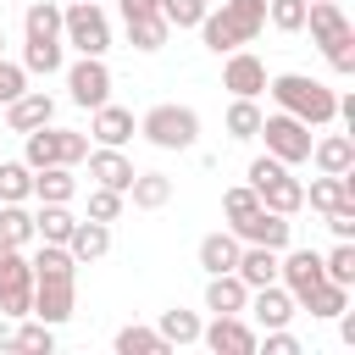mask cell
I'll return each instance as SVG.
<instances>
[{
	"label": "cell",
	"mask_w": 355,
	"mask_h": 355,
	"mask_svg": "<svg viewBox=\"0 0 355 355\" xmlns=\"http://www.w3.org/2000/svg\"><path fill=\"white\" fill-rule=\"evenodd\" d=\"M261 28H266V0H222L216 11H205L200 39H205V50L227 55V50L255 44V33H261Z\"/></svg>",
	"instance_id": "obj_1"
},
{
	"label": "cell",
	"mask_w": 355,
	"mask_h": 355,
	"mask_svg": "<svg viewBox=\"0 0 355 355\" xmlns=\"http://www.w3.org/2000/svg\"><path fill=\"white\" fill-rule=\"evenodd\" d=\"M266 89H272L277 111L300 116L305 128H327L333 111H338V94H333L322 78H305V72H277V78H266Z\"/></svg>",
	"instance_id": "obj_2"
},
{
	"label": "cell",
	"mask_w": 355,
	"mask_h": 355,
	"mask_svg": "<svg viewBox=\"0 0 355 355\" xmlns=\"http://www.w3.org/2000/svg\"><path fill=\"white\" fill-rule=\"evenodd\" d=\"M305 28H311V39L333 72H355V28H349L338 0H305Z\"/></svg>",
	"instance_id": "obj_3"
},
{
	"label": "cell",
	"mask_w": 355,
	"mask_h": 355,
	"mask_svg": "<svg viewBox=\"0 0 355 355\" xmlns=\"http://www.w3.org/2000/svg\"><path fill=\"white\" fill-rule=\"evenodd\" d=\"M250 189L261 194L266 211H283V216H294V211L305 205V183H300L277 155H255V161H250Z\"/></svg>",
	"instance_id": "obj_4"
},
{
	"label": "cell",
	"mask_w": 355,
	"mask_h": 355,
	"mask_svg": "<svg viewBox=\"0 0 355 355\" xmlns=\"http://www.w3.org/2000/svg\"><path fill=\"white\" fill-rule=\"evenodd\" d=\"M61 44H72L78 55H105L111 50V17L94 0H72L61 11Z\"/></svg>",
	"instance_id": "obj_5"
},
{
	"label": "cell",
	"mask_w": 355,
	"mask_h": 355,
	"mask_svg": "<svg viewBox=\"0 0 355 355\" xmlns=\"http://www.w3.org/2000/svg\"><path fill=\"white\" fill-rule=\"evenodd\" d=\"M139 133L155 144V150H189L194 139H200V116H194V105H150L144 116H139Z\"/></svg>",
	"instance_id": "obj_6"
},
{
	"label": "cell",
	"mask_w": 355,
	"mask_h": 355,
	"mask_svg": "<svg viewBox=\"0 0 355 355\" xmlns=\"http://www.w3.org/2000/svg\"><path fill=\"white\" fill-rule=\"evenodd\" d=\"M33 305V261L22 255V244L0 239V316H28Z\"/></svg>",
	"instance_id": "obj_7"
},
{
	"label": "cell",
	"mask_w": 355,
	"mask_h": 355,
	"mask_svg": "<svg viewBox=\"0 0 355 355\" xmlns=\"http://www.w3.org/2000/svg\"><path fill=\"white\" fill-rule=\"evenodd\" d=\"M255 139H266V155H277L283 166H300V161H311V128L300 122V116H288V111H272V116H261V133Z\"/></svg>",
	"instance_id": "obj_8"
},
{
	"label": "cell",
	"mask_w": 355,
	"mask_h": 355,
	"mask_svg": "<svg viewBox=\"0 0 355 355\" xmlns=\"http://www.w3.org/2000/svg\"><path fill=\"white\" fill-rule=\"evenodd\" d=\"M67 89H72V105L94 111V105L111 100V67H105L100 55H78V61L67 67Z\"/></svg>",
	"instance_id": "obj_9"
},
{
	"label": "cell",
	"mask_w": 355,
	"mask_h": 355,
	"mask_svg": "<svg viewBox=\"0 0 355 355\" xmlns=\"http://www.w3.org/2000/svg\"><path fill=\"white\" fill-rule=\"evenodd\" d=\"M72 311H78V277H33V305H28V316L61 327Z\"/></svg>",
	"instance_id": "obj_10"
},
{
	"label": "cell",
	"mask_w": 355,
	"mask_h": 355,
	"mask_svg": "<svg viewBox=\"0 0 355 355\" xmlns=\"http://www.w3.org/2000/svg\"><path fill=\"white\" fill-rule=\"evenodd\" d=\"M122 22H128V44L133 50H161L172 22L161 17V0H122Z\"/></svg>",
	"instance_id": "obj_11"
},
{
	"label": "cell",
	"mask_w": 355,
	"mask_h": 355,
	"mask_svg": "<svg viewBox=\"0 0 355 355\" xmlns=\"http://www.w3.org/2000/svg\"><path fill=\"white\" fill-rule=\"evenodd\" d=\"M233 233H239V244H266V250H288V233H294V222L283 216V211H266V205H255L244 222H233Z\"/></svg>",
	"instance_id": "obj_12"
},
{
	"label": "cell",
	"mask_w": 355,
	"mask_h": 355,
	"mask_svg": "<svg viewBox=\"0 0 355 355\" xmlns=\"http://www.w3.org/2000/svg\"><path fill=\"white\" fill-rule=\"evenodd\" d=\"M200 344L216 349V355H255V349H261V344H255V327H250L244 316H216L211 327H200Z\"/></svg>",
	"instance_id": "obj_13"
},
{
	"label": "cell",
	"mask_w": 355,
	"mask_h": 355,
	"mask_svg": "<svg viewBox=\"0 0 355 355\" xmlns=\"http://www.w3.org/2000/svg\"><path fill=\"white\" fill-rule=\"evenodd\" d=\"M222 89L255 100V94L266 89V61H261L255 50H227V61H222Z\"/></svg>",
	"instance_id": "obj_14"
},
{
	"label": "cell",
	"mask_w": 355,
	"mask_h": 355,
	"mask_svg": "<svg viewBox=\"0 0 355 355\" xmlns=\"http://www.w3.org/2000/svg\"><path fill=\"white\" fill-rule=\"evenodd\" d=\"M244 311L255 316V327H288V316H294V294H288L283 283H261V288H250Z\"/></svg>",
	"instance_id": "obj_15"
},
{
	"label": "cell",
	"mask_w": 355,
	"mask_h": 355,
	"mask_svg": "<svg viewBox=\"0 0 355 355\" xmlns=\"http://www.w3.org/2000/svg\"><path fill=\"white\" fill-rule=\"evenodd\" d=\"M55 116V100L44 94V89H22L17 100H6V128L11 133H33V128H44Z\"/></svg>",
	"instance_id": "obj_16"
},
{
	"label": "cell",
	"mask_w": 355,
	"mask_h": 355,
	"mask_svg": "<svg viewBox=\"0 0 355 355\" xmlns=\"http://www.w3.org/2000/svg\"><path fill=\"white\" fill-rule=\"evenodd\" d=\"M83 161H89V178H94L100 189H122V194H128V183H133V161H128L116 144H100V150H89Z\"/></svg>",
	"instance_id": "obj_17"
},
{
	"label": "cell",
	"mask_w": 355,
	"mask_h": 355,
	"mask_svg": "<svg viewBox=\"0 0 355 355\" xmlns=\"http://www.w3.org/2000/svg\"><path fill=\"white\" fill-rule=\"evenodd\" d=\"M67 250H72V261H78V266L100 261V255L111 250V222H94V216L72 222V233H67Z\"/></svg>",
	"instance_id": "obj_18"
},
{
	"label": "cell",
	"mask_w": 355,
	"mask_h": 355,
	"mask_svg": "<svg viewBox=\"0 0 355 355\" xmlns=\"http://www.w3.org/2000/svg\"><path fill=\"white\" fill-rule=\"evenodd\" d=\"M244 300H250V288H244L239 272H211V283H205V311H216V316H244Z\"/></svg>",
	"instance_id": "obj_19"
},
{
	"label": "cell",
	"mask_w": 355,
	"mask_h": 355,
	"mask_svg": "<svg viewBox=\"0 0 355 355\" xmlns=\"http://www.w3.org/2000/svg\"><path fill=\"white\" fill-rule=\"evenodd\" d=\"M133 128H139V122H133V111H128V105H111V100H105V105H94L89 133H94L100 144H116V150H122V144L133 139Z\"/></svg>",
	"instance_id": "obj_20"
},
{
	"label": "cell",
	"mask_w": 355,
	"mask_h": 355,
	"mask_svg": "<svg viewBox=\"0 0 355 355\" xmlns=\"http://www.w3.org/2000/svg\"><path fill=\"white\" fill-rule=\"evenodd\" d=\"M311 161L316 172H355V139L349 133H327V139H311Z\"/></svg>",
	"instance_id": "obj_21"
},
{
	"label": "cell",
	"mask_w": 355,
	"mask_h": 355,
	"mask_svg": "<svg viewBox=\"0 0 355 355\" xmlns=\"http://www.w3.org/2000/svg\"><path fill=\"white\" fill-rule=\"evenodd\" d=\"M233 272L244 277V288L277 283V250H266V244H239V261H233Z\"/></svg>",
	"instance_id": "obj_22"
},
{
	"label": "cell",
	"mask_w": 355,
	"mask_h": 355,
	"mask_svg": "<svg viewBox=\"0 0 355 355\" xmlns=\"http://www.w3.org/2000/svg\"><path fill=\"white\" fill-rule=\"evenodd\" d=\"M122 200H133L139 211H161V205L172 200V178H166V172H133V183H128Z\"/></svg>",
	"instance_id": "obj_23"
},
{
	"label": "cell",
	"mask_w": 355,
	"mask_h": 355,
	"mask_svg": "<svg viewBox=\"0 0 355 355\" xmlns=\"http://www.w3.org/2000/svg\"><path fill=\"white\" fill-rule=\"evenodd\" d=\"M305 200H311V205H316V211L327 216L333 205H344V200H355V178H349V172H338V178H333V172H322V178H311V189H305Z\"/></svg>",
	"instance_id": "obj_24"
},
{
	"label": "cell",
	"mask_w": 355,
	"mask_h": 355,
	"mask_svg": "<svg viewBox=\"0 0 355 355\" xmlns=\"http://www.w3.org/2000/svg\"><path fill=\"white\" fill-rule=\"evenodd\" d=\"M33 194H39V200H50V205H67V200L78 194L72 166H61V161H55V166H39V172H33Z\"/></svg>",
	"instance_id": "obj_25"
},
{
	"label": "cell",
	"mask_w": 355,
	"mask_h": 355,
	"mask_svg": "<svg viewBox=\"0 0 355 355\" xmlns=\"http://www.w3.org/2000/svg\"><path fill=\"white\" fill-rule=\"evenodd\" d=\"M233 261H239V233H233V227L200 239V266H205V277H211V272H233Z\"/></svg>",
	"instance_id": "obj_26"
},
{
	"label": "cell",
	"mask_w": 355,
	"mask_h": 355,
	"mask_svg": "<svg viewBox=\"0 0 355 355\" xmlns=\"http://www.w3.org/2000/svg\"><path fill=\"white\" fill-rule=\"evenodd\" d=\"M22 139H28V144H22V161H28L33 172L61 161V128H50V122H44V128H33V133H22Z\"/></svg>",
	"instance_id": "obj_27"
},
{
	"label": "cell",
	"mask_w": 355,
	"mask_h": 355,
	"mask_svg": "<svg viewBox=\"0 0 355 355\" xmlns=\"http://www.w3.org/2000/svg\"><path fill=\"white\" fill-rule=\"evenodd\" d=\"M72 211L67 205H50V200H39V211H33V233L44 239V244H67V233H72Z\"/></svg>",
	"instance_id": "obj_28"
},
{
	"label": "cell",
	"mask_w": 355,
	"mask_h": 355,
	"mask_svg": "<svg viewBox=\"0 0 355 355\" xmlns=\"http://www.w3.org/2000/svg\"><path fill=\"white\" fill-rule=\"evenodd\" d=\"M300 305H305L311 316H322V322H333V316H338V311L349 305V288H344V283H327V277H322V283H316V288H311V294H305Z\"/></svg>",
	"instance_id": "obj_29"
},
{
	"label": "cell",
	"mask_w": 355,
	"mask_h": 355,
	"mask_svg": "<svg viewBox=\"0 0 355 355\" xmlns=\"http://www.w3.org/2000/svg\"><path fill=\"white\" fill-rule=\"evenodd\" d=\"M22 28H28V39H61V6L55 0H33Z\"/></svg>",
	"instance_id": "obj_30"
},
{
	"label": "cell",
	"mask_w": 355,
	"mask_h": 355,
	"mask_svg": "<svg viewBox=\"0 0 355 355\" xmlns=\"http://www.w3.org/2000/svg\"><path fill=\"white\" fill-rule=\"evenodd\" d=\"M22 72H61V39H28L22 44Z\"/></svg>",
	"instance_id": "obj_31"
},
{
	"label": "cell",
	"mask_w": 355,
	"mask_h": 355,
	"mask_svg": "<svg viewBox=\"0 0 355 355\" xmlns=\"http://www.w3.org/2000/svg\"><path fill=\"white\" fill-rule=\"evenodd\" d=\"M322 277H327V283H344V288L355 283V239H338V244L322 255Z\"/></svg>",
	"instance_id": "obj_32"
},
{
	"label": "cell",
	"mask_w": 355,
	"mask_h": 355,
	"mask_svg": "<svg viewBox=\"0 0 355 355\" xmlns=\"http://www.w3.org/2000/svg\"><path fill=\"white\" fill-rule=\"evenodd\" d=\"M33 277H78V261L67 244H39L33 255Z\"/></svg>",
	"instance_id": "obj_33"
},
{
	"label": "cell",
	"mask_w": 355,
	"mask_h": 355,
	"mask_svg": "<svg viewBox=\"0 0 355 355\" xmlns=\"http://www.w3.org/2000/svg\"><path fill=\"white\" fill-rule=\"evenodd\" d=\"M200 327H205V322H200L194 311H161V327H155V333H161L166 344H200Z\"/></svg>",
	"instance_id": "obj_34"
},
{
	"label": "cell",
	"mask_w": 355,
	"mask_h": 355,
	"mask_svg": "<svg viewBox=\"0 0 355 355\" xmlns=\"http://www.w3.org/2000/svg\"><path fill=\"white\" fill-rule=\"evenodd\" d=\"M172 344L155 333V327H122L116 333V355H166Z\"/></svg>",
	"instance_id": "obj_35"
},
{
	"label": "cell",
	"mask_w": 355,
	"mask_h": 355,
	"mask_svg": "<svg viewBox=\"0 0 355 355\" xmlns=\"http://www.w3.org/2000/svg\"><path fill=\"white\" fill-rule=\"evenodd\" d=\"M261 116H266V111H261L255 100L233 94V105H227V133H233V139H255V133H261Z\"/></svg>",
	"instance_id": "obj_36"
},
{
	"label": "cell",
	"mask_w": 355,
	"mask_h": 355,
	"mask_svg": "<svg viewBox=\"0 0 355 355\" xmlns=\"http://www.w3.org/2000/svg\"><path fill=\"white\" fill-rule=\"evenodd\" d=\"M0 239H11V244L39 239V233H33V211H22V200H6V205H0Z\"/></svg>",
	"instance_id": "obj_37"
},
{
	"label": "cell",
	"mask_w": 355,
	"mask_h": 355,
	"mask_svg": "<svg viewBox=\"0 0 355 355\" xmlns=\"http://www.w3.org/2000/svg\"><path fill=\"white\" fill-rule=\"evenodd\" d=\"M33 194V166L28 161H0V205Z\"/></svg>",
	"instance_id": "obj_38"
},
{
	"label": "cell",
	"mask_w": 355,
	"mask_h": 355,
	"mask_svg": "<svg viewBox=\"0 0 355 355\" xmlns=\"http://www.w3.org/2000/svg\"><path fill=\"white\" fill-rule=\"evenodd\" d=\"M11 349H39V355H50V349H55V333H50V322H39V316L28 322V316H22V327L11 333Z\"/></svg>",
	"instance_id": "obj_39"
},
{
	"label": "cell",
	"mask_w": 355,
	"mask_h": 355,
	"mask_svg": "<svg viewBox=\"0 0 355 355\" xmlns=\"http://www.w3.org/2000/svg\"><path fill=\"white\" fill-rule=\"evenodd\" d=\"M205 11H211V0H161V17H166L172 28H200Z\"/></svg>",
	"instance_id": "obj_40"
},
{
	"label": "cell",
	"mask_w": 355,
	"mask_h": 355,
	"mask_svg": "<svg viewBox=\"0 0 355 355\" xmlns=\"http://www.w3.org/2000/svg\"><path fill=\"white\" fill-rule=\"evenodd\" d=\"M266 22L283 28V33H300L305 28V0H266Z\"/></svg>",
	"instance_id": "obj_41"
},
{
	"label": "cell",
	"mask_w": 355,
	"mask_h": 355,
	"mask_svg": "<svg viewBox=\"0 0 355 355\" xmlns=\"http://www.w3.org/2000/svg\"><path fill=\"white\" fill-rule=\"evenodd\" d=\"M255 205H261V194H255L250 183H239V189H227V194H222V216H227V227H233V222H244V216H250Z\"/></svg>",
	"instance_id": "obj_42"
},
{
	"label": "cell",
	"mask_w": 355,
	"mask_h": 355,
	"mask_svg": "<svg viewBox=\"0 0 355 355\" xmlns=\"http://www.w3.org/2000/svg\"><path fill=\"white\" fill-rule=\"evenodd\" d=\"M89 216H94V222H116V216H122V189H100V183H94V189H89Z\"/></svg>",
	"instance_id": "obj_43"
},
{
	"label": "cell",
	"mask_w": 355,
	"mask_h": 355,
	"mask_svg": "<svg viewBox=\"0 0 355 355\" xmlns=\"http://www.w3.org/2000/svg\"><path fill=\"white\" fill-rule=\"evenodd\" d=\"M22 89H28V72H22L17 61H6V55H0V105H6V100H17Z\"/></svg>",
	"instance_id": "obj_44"
},
{
	"label": "cell",
	"mask_w": 355,
	"mask_h": 355,
	"mask_svg": "<svg viewBox=\"0 0 355 355\" xmlns=\"http://www.w3.org/2000/svg\"><path fill=\"white\" fill-rule=\"evenodd\" d=\"M266 338H255V344H266V355H300V338L288 333V327H261Z\"/></svg>",
	"instance_id": "obj_45"
},
{
	"label": "cell",
	"mask_w": 355,
	"mask_h": 355,
	"mask_svg": "<svg viewBox=\"0 0 355 355\" xmlns=\"http://www.w3.org/2000/svg\"><path fill=\"white\" fill-rule=\"evenodd\" d=\"M327 227H333V239H355V200L333 205V211H327Z\"/></svg>",
	"instance_id": "obj_46"
},
{
	"label": "cell",
	"mask_w": 355,
	"mask_h": 355,
	"mask_svg": "<svg viewBox=\"0 0 355 355\" xmlns=\"http://www.w3.org/2000/svg\"><path fill=\"white\" fill-rule=\"evenodd\" d=\"M83 155H89V139L72 133V128H61V166H78Z\"/></svg>",
	"instance_id": "obj_47"
},
{
	"label": "cell",
	"mask_w": 355,
	"mask_h": 355,
	"mask_svg": "<svg viewBox=\"0 0 355 355\" xmlns=\"http://www.w3.org/2000/svg\"><path fill=\"white\" fill-rule=\"evenodd\" d=\"M0 44H6V33H0Z\"/></svg>",
	"instance_id": "obj_48"
}]
</instances>
